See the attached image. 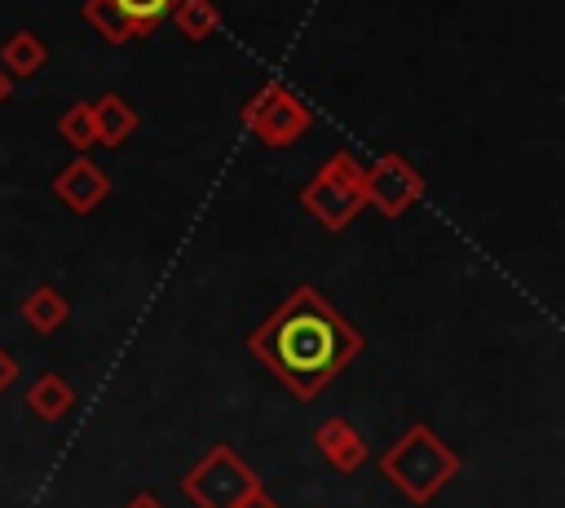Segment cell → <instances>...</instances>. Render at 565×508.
<instances>
[{"instance_id": "obj_17", "label": "cell", "mask_w": 565, "mask_h": 508, "mask_svg": "<svg viewBox=\"0 0 565 508\" xmlns=\"http://www.w3.org/2000/svg\"><path fill=\"white\" fill-rule=\"evenodd\" d=\"M13 380H18V362H13V353L0 345V393H4Z\"/></svg>"}, {"instance_id": "obj_14", "label": "cell", "mask_w": 565, "mask_h": 508, "mask_svg": "<svg viewBox=\"0 0 565 508\" xmlns=\"http://www.w3.org/2000/svg\"><path fill=\"white\" fill-rule=\"evenodd\" d=\"M57 137H62L71 150H88V146H97V115H93V97H79V102H71V106L57 115Z\"/></svg>"}, {"instance_id": "obj_12", "label": "cell", "mask_w": 565, "mask_h": 508, "mask_svg": "<svg viewBox=\"0 0 565 508\" xmlns=\"http://www.w3.org/2000/svg\"><path fill=\"white\" fill-rule=\"evenodd\" d=\"M44 62H49V44H44L35 31H13V35L0 44V71H4L9 80H31Z\"/></svg>"}, {"instance_id": "obj_15", "label": "cell", "mask_w": 565, "mask_h": 508, "mask_svg": "<svg viewBox=\"0 0 565 508\" xmlns=\"http://www.w3.org/2000/svg\"><path fill=\"white\" fill-rule=\"evenodd\" d=\"M84 22L106 40V44H124V40H132L137 31H132V22L115 9V0H84Z\"/></svg>"}, {"instance_id": "obj_9", "label": "cell", "mask_w": 565, "mask_h": 508, "mask_svg": "<svg viewBox=\"0 0 565 508\" xmlns=\"http://www.w3.org/2000/svg\"><path fill=\"white\" fill-rule=\"evenodd\" d=\"M71 406H75V384H71L66 375H57V371H44V375H35V380L26 384V411H31L35 420L57 424V420L71 415Z\"/></svg>"}, {"instance_id": "obj_16", "label": "cell", "mask_w": 565, "mask_h": 508, "mask_svg": "<svg viewBox=\"0 0 565 508\" xmlns=\"http://www.w3.org/2000/svg\"><path fill=\"white\" fill-rule=\"evenodd\" d=\"M115 9L132 22L137 35H146V31H154V22L172 9V0H115Z\"/></svg>"}, {"instance_id": "obj_3", "label": "cell", "mask_w": 565, "mask_h": 508, "mask_svg": "<svg viewBox=\"0 0 565 508\" xmlns=\"http://www.w3.org/2000/svg\"><path fill=\"white\" fill-rule=\"evenodd\" d=\"M300 208L331 234H340L344 225L358 221V212L366 208V190H362V163L349 150H335L322 159V168L300 186Z\"/></svg>"}, {"instance_id": "obj_20", "label": "cell", "mask_w": 565, "mask_h": 508, "mask_svg": "<svg viewBox=\"0 0 565 508\" xmlns=\"http://www.w3.org/2000/svg\"><path fill=\"white\" fill-rule=\"evenodd\" d=\"M9 97H13V80H9V75H4V71H0V106H4V102H9Z\"/></svg>"}, {"instance_id": "obj_10", "label": "cell", "mask_w": 565, "mask_h": 508, "mask_svg": "<svg viewBox=\"0 0 565 508\" xmlns=\"http://www.w3.org/2000/svg\"><path fill=\"white\" fill-rule=\"evenodd\" d=\"M18 318L31 327V331H40V336H53L66 318H71V300L53 287V283H40L35 292H26L22 296V305H18Z\"/></svg>"}, {"instance_id": "obj_1", "label": "cell", "mask_w": 565, "mask_h": 508, "mask_svg": "<svg viewBox=\"0 0 565 508\" xmlns=\"http://www.w3.org/2000/svg\"><path fill=\"white\" fill-rule=\"evenodd\" d=\"M247 349L274 380L291 389L296 402H313L366 349V336L318 287L305 283L247 336Z\"/></svg>"}, {"instance_id": "obj_2", "label": "cell", "mask_w": 565, "mask_h": 508, "mask_svg": "<svg viewBox=\"0 0 565 508\" xmlns=\"http://www.w3.org/2000/svg\"><path fill=\"white\" fill-rule=\"evenodd\" d=\"M380 477L397 486L411 504H433L446 481L459 477V455L437 437L428 424H411L384 455H380Z\"/></svg>"}, {"instance_id": "obj_18", "label": "cell", "mask_w": 565, "mask_h": 508, "mask_svg": "<svg viewBox=\"0 0 565 508\" xmlns=\"http://www.w3.org/2000/svg\"><path fill=\"white\" fill-rule=\"evenodd\" d=\"M238 508H278V504H274V495H269L265 486H256V490H252V495H247Z\"/></svg>"}, {"instance_id": "obj_11", "label": "cell", "mask_w": 565, "mask_h": 508, "mask_svg": "<svg viewBox=\"0 0 565 508\" xmlns=\"http://www.w3.org/2000/svg\"><path fill=\"white\" fill-rule=\"evenodd\" d=\"M93 115H97V141H106V146L128 141V137L137 133V124H141L137 106H132L124 93H102V97H93Z\"/></svg>"}, {"instance_id": "obj_13", "label": "cell", "mask_w": 565, "mask_h": 508, "mask_svg": "<svg viewBox=\"0 0 565 508\" xmlns=\"http://www.w3.org/2000/svg\"><path fill=\"white\" fill-rule=\"evenodd\" d=\"M168 13H172L177 31H181L190 44L212 40V31L221 27V9H216V0H172Z\"/></svg>"}, {"instance_id": "obj_19", "label": "cell", "mask_w": 565, "mask_h": 508, "mask_svg": "<svg viewBox=\"0 0 565 508\" xmlns=\"http://www.w3.org/2000/svg\"><path fill=\"white\" fill-rule=\"evenodd\" d=\"M124 508H163V499H159L154 490H137V495H128Z\"/></svg>"}, {"instance_id": "obj_5", "label": "cell", "mask_w": 565, "mask_h": 508, "mask_svg": "<svg viewBox=\"0 0 565 508\" xmlns=\"http://www.w3.org/2000/svg\"><path fill=\"white\" fill-rule=\"evenodd\" d=\"M238 115H243V128H247L256 141L274 146V150L296 146V141L313 128V110H309L287 84H278V80H265V84L243 102Z\"/></svg>"}, {"instance_id": "obj_6", "label": "cell", "mask_w": 565, "mask_h": 508, "mask_svg": "<svg viewBox=\"0 0 565 508\" xmlns=\"http://www.w3.org/2000/svg\"><path fill=\"white\" fill-rule=\"evenodd\" d=\"M362 190L375 212L402 216L406 208H415L424 199V177L402 155H375L371 163H362Z\"/></svg>"}, {"instance_id": "obj_8", "label": "cell", "mask_w": 565, "mask_h": 508, "mask_svg": "<svg viewBox=\"0 0 565 508\" xmlns=\"http://www.w3.org/2000/svg\"><path fill=\"white\" fill-rule=\"evenodd\" d=\"M313 451L335 468V473H358L366 459H371V446L366 437L353 428V420L344 415H327L318 428H313Z\"/></svg>"}, {"instance_id": "obj_4", "label": "cell", "mask_w": 565, "mask_h": 508, "mask_svg": "<svg viewBox=\"0 0 565 508\" xmlns=\"http://www.w3.org/2000/svg\"><path fill=\"white\" fill-rule=\"evenodd\" d=\"M256 486H260V477L225 442H216L212 451H203L199 464L181 477V490L190 495L194 508H238Z\"/></svg>"}, {"instance_id": "obj_7", "label": "cell", "mask_w": 565, "mask_h": 508, "mask_svg": "<svg viewBox=\"0 0 565 508\" xmlns=\"http://www.w3.org/2000/svg\"><path fill=\"white\" fill-rule=\"evenodd\" d=\"M106 194H110V177H106L88 155H75V159L53 177V199H57L62 208H71L75 216L93 212Z\"/></svg>"}]
</instances>
